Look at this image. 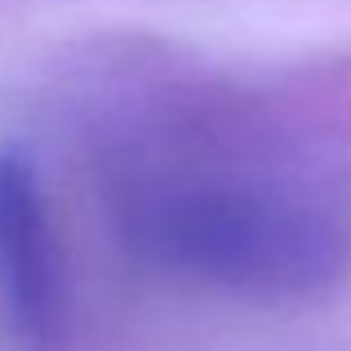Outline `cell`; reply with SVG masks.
<instances>
[{
  "mask_svg": "<svg viewBox=\"0 0 351 351\" xmlns=\"http://www.w3.org/2000/svg\"><path fill=\"white\" fill-rule=\"evenodd\" d=\"M120 245L191 289L254 302L325 293L351 263V227L320 187L245 160H169L116 182Z\"/></svg>",
  "mask_w": 351,
  "mask_h": 351,
  "instance_id": "obj_1",
  "label": "cell"
},
{
  "mask_svg": "<svg viewBox=\"0 0 351 351\" xmlns=\"http://www.w3.org/2000/svg\"><path fill=\"white\" fill-rule=\"evenodd\" d=\"M0 329L18 351L62 343L58 245L36 169L14 147H0Z\"/></svg>",
  "mask_w": 351,
  "mask_h": 351,
  "instance_id": "obj_2",
  "label": "cell"
}]
</instances>
